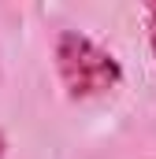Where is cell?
<instances>
[{
    "instance_id": "obj_1",
    "label": "cell",
    "mask_w": 156,
    "mask_h": 159,
    "mask_svg": "<svg viewBox=\"0 0 156 159\" xmlns=\"http://www.w3.org/2000/svg\"><path fill=\"white\" fill-rule=\"evenodd\" d=\"M52 56H56V70H60V81H63L71 100L104 96V93L119 89V81H123L119 59L108 48H100L93 37L78 34V30L56 34Z\"/></svg>"
},
{
    "instance_id": "obj_2",
    "label": "cell",
    "mask_w": 156,
    "mask_h": 159,
    "mask_svg": "<svg viewBox=\"0 0 156 159\" xmlns=\"http://www.w3.org/2000/svg\"><path fill=\"white\" fill-rule=\"evenodd\" d=\"M149 44H153V56H156V4L149 7Z\"/></svg>"
}]
</instances>
